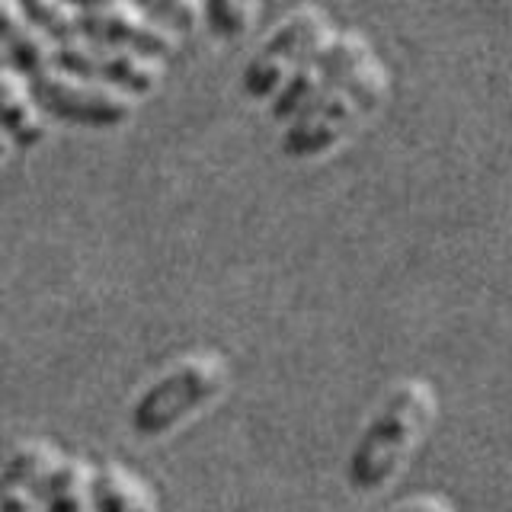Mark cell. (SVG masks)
<instances>
[{
	"label": "cell",
	"instance_id": "obj_1",
	"mask_svg": "<svg viewBox=\"0 0 512 512\" xmlns=\"http://www.w3.org/2000/svg\"><path fill=\"white\" fill-rule=\"evenodd\" d=\"M439 416V394L426 378H404L384 394L346 464L349 487L375 493L400 474L416 445L426 439Z\"/></svg>",
	"mask_w": 512,
	"mask_h": 512
},
{
	"label": "cell",
	"instance_id": "obj_5",
	"mask_svg": "<svg viewBox=\"0 0 512 512\" xmlns=\"http://www.w3.org/2000/svg\"><path fill=\"white\" fill-rule=\"evenodd\" d=\"M32 100L48 119L84 125V128H116L135 116L138 96L100 80H84L48 68L26 80Z\"/></svg>",
	"mask_w": 512,
	"mask_h": 512
},
{
	"label": "cell",
	"instance_id": "obj_3",
	"mask_svg": "<svg viewBox=\"0 0 512 512\" xmlns=\"http://www.w3.org/2000/svg\"><path fill=\"white\" fill-rule=\"evenodd\" d=\"M228 384L231 365L221 352H192V356H183L135 397L132 413H128L135 436H170L176 426H183L205 407H212L228 391Z\"/></svg>",
	"mask_w": 512,
	"mask_h": 512
},
{
	"label": "cell",
	"instance_id": "obj_10",
	"mask_svg": "<svg viewBox=\"0 0 512 512\" xmlns=\"http://www.w3.org/2000/svg\"><path fill=\"white\" fill-rule=\"evenodd\" d=\"M90 503L96 512H157V496L122 464H96L90 468Z\"/></svg>",
	"mask_w": 512,
	"mask_h": 512
},
{
	"label": "cell",
	"instance_id": "obj_9",
	"mask_svg": "<svg viewBox=\"0 0 512 512\" xmlns=\"http://www.w3.org/2000/svg\"><path fill=\"white\" fill-rule=\"evenodd\" d=\"M0 132H4L16 148H36L45 138L42 112L29 93L23 74H16L10 64L0 61Z\"/></svg>",
	"mask_w": 512,
	"mask_h": 512
},
{
	"label": "cell",
	"instance_id": "obj_12",
	"mask_svg": "<svg viewBox=\"0 0 512 512\" xmlns=\"http://www.w3.org/2000/svg\"><path fill=\"white\" fill-rule=\"evenodd\" d=\"M260 13V0H202V20L215 39L234 42L247 36Z\"/></svg>",
	"mask_w": 512,
	"mask_h": 512
},
{
	"label": "cell",
	"instance_id": "obj_14",
	"mask_svg": "<svg viewBox=\"0 0 512 512\" xmlns=\"http://www.w3.org/2000/svg\"><path fill=\"white\" fill-rule=\"evenodd\" d=\"M29 26V16L23 13L20 0H0V45H7L16 32Z\"/></svg>",
	"mask_w": 512,
	"mask_h": 512
},
{
	"label": "cell",
	"instance_id": "obj_13",
	"mask_svg": "<svg viewBox=\"0 0 512 512\" xmlns=\"http://www.w3.org/2000/svg\"><path fill=\"white\" fill-rule=\"evenodd\" d=\"M132 4L176 36L196 32L202 23V0H132Z\"/></svg>",
	"mask_w": 512,
	"mask_h": 512
},
{
	"label": "cell",
	"instance_id": "obj_2",
	"mask_svg": "<svg viewBox=\"0 0 512 512\" xmlns=\"http://www.w3.org/2000/svg\"><path fill=\"white\" fill-rule=\"evenodd\" d=\"M391 96V71L378 55L352 74L330 80L292 122H285L282 151L295 160H317L333 151L375 119Z\"/></svg>",
	"mask_w": 512,
	"mask_h": 512
},
{
	"label": "cell",
	"instance_id": "obj_7",
	"mask_svg": "<svg viewBox=\"0 0 512 512\" xmlns=\"http://www.w3.org/2000/svg\"><path fill=\"white\" fill-rule=\"evenodd\" d=\"M55 68L64 74L100 80L119 90H128L135 96H148L164 80V61L148 58L138 52H125V48H109V52H96L90 45H55Z\"/></svg>",
	"mask_w": 512,
	"mask_h": 512
},
{
	"label": "cell",
	"instance_id": "obj_15",
	"mask_svg": "<svg viewBox=\"0 0 512 512\" xmlns=\"http://www.w3.org/2000/svg\"><path fill=\"white\" fill-rule=\"evenodd\" d=\"M391 512H455L452 500H445L439 493H420V496H410V500L397 503Z\"/></svg>",
	"mask_w": 512,
	"mask_h": 512
},
{
	"label": "cell",
	"instance_id": "obj_6",
	"mask_svg": "<svg viewBox=\"0 0 512 512\" xmlns=\"http://www.w3.org/2000/svg\"><path fill=\"white\" fill-rule=\"evenodd\" d=\"M77 32L80 42H93L100 48H125V52H138L148 58H170L176 55V32L154 23L144 16L132 0H112V4L77 10Z\"/></svg>",
	"mask_w": 512,
	"mask_h": 512
},
{
	"label": "cell",
	"instance_id": "obj_16",
	"mask_svg": "<svg viewBox=\"0 0 512 512\" xmlns=\"http://www.w3.org/2000/svg\"><path fill=\"white\" fill-rule=\"evenodd\" d=\"M10 148H13V141L4 132H0V164H4V160L10 157Z\"/></svg>",
	"mask_w": 512,
	"mask_h": 512
},
{
	"label": "cell",
	"instance_id": "obj_8",
	"mask_svg": "<svg viewBox=\"0 0 512 512\" xmlns=\"http://www.w3.org/2000/svg\"><path fill=\"white\" fill-rule=\"evenodd\" d=\"M61 455L48 442H23L0 471V512H36L45 503L48 480L58 471Z\"/></svg>",
	"mask_w": 512,
	"mask_h": 512
},
{
	"label": "cell",
	"instance_id": "obj_11",
	"mask_svg": "<svg viewBox=\"0 0 512 512\" xmlns=\"http://www.w3.org/2000/svg\"><path fill=\"white\" fill-rule=\"evenodd\" d=\"M48 512H96L90 503V468L77 458H61L45 490Z\"/></svg>",
	"mask_w": 512,
	"mask_h": 512
},
{
	"label": "cell",
	"instance_id": "obj_4",
	"mask_svg": "<svg viewBox=\"0 0 512 512\" xmlns=\"http://www.w3.org/2000/svg\"><path fill=\"white\" fill-rule=\"evenodd\" d=\"M333 32L336 29L327 10H320L317 4L295 7L253 52L240 74V87L250 100H272L285 80L330 42Z\"/></svg>",
	"mask_w": 512,
	"mask_h": 512
}]
</instances>
